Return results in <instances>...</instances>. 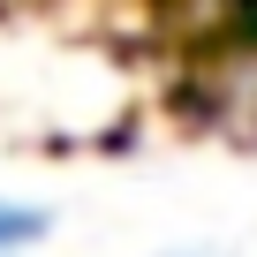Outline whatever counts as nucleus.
Masks as SVG:
<instances>
[{"instance_id":"nucleus-2","label":"nucleus","mask_w":257,"mask_h":257,"mask_svg":"<svg viewBox=\"0 0 257 257\" xmlns=\"http://www.w3.org/2000/svg\"><path fill=\"white\" fill-rule=\"evenodd\" d=\"M167 257H204V249H167Z\"/></svg>"},{"instance_id":"nucleus-1","label":"nucleus","mask_w":257,"mask_h":257,"mask_svg":"<svg viewBox=\"0 0 257 257\" xmlns=\"http://www.w3.org/2000/svg\"><path fill=\"white\" fill-rule=\"evenodd\" d=\"M46 242H53V204L0 189V257H31V249H46Z\"/></svg>"}]
</instances>
